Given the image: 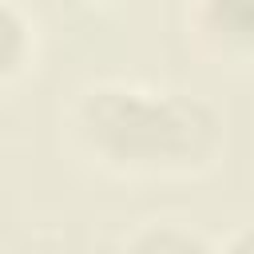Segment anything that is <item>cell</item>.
<instances>
[{
  "label": "cell",
  "mask_w": 254,
  "mask_h": 254,
  "mask_svg": "<svg viewBox=\"0 0 254 254\" xmlns=\"http://www.w3.org/2000/svg\"><path fill=\"white\" fill-rule=\"evenodd\" d=\"M60 135L83 171L115 183H194L226 155V119L206 95L127 75L79 83Z\"/></svg>",
  "instance_id": "6da1fadb"
},
{
  "label": "cell",
  "mask_w": 254,
  "mask_h": 254,
  "mask_svg": "<svg viewBox=\"0 0 254 254\" xmlns=\"http://www.w3.org/2000/svg\"><path fill=\"white\" fill-rule=\"evenodd\" d=\"M183 28L202 60L226 71H254V0H187Z\"/></svg>",
  "instance_id": "7a4b0ae2"
},
{
  "label": "cell",
  "mask_w": 254,
  "mask_h": 254,
  "mask_svg": "<svg viewBox=\"0 0 254 254\" xmlns=\"http://www.w3.org/2000/svg\"><path fill=\"white\" fill-rule=\"evenodd\" d=\"M40 64V24L20 0L0 4V91L16 95V87Z\"/></svg>",
  "instance_id": "3957f363"
},
{
  "label": "cell",
  "mask_w": 254,
  "mask_h": 254,
  "mask_svg": "<svg viewBox=\"0 0 254 254\" xmlns=\"http://www.w3.org/2000/svg\"><path fill=\"white\" fill-rule=\"evenodd\" d=\"M119 250H147V254H190V250H218V234H206L202 226L187 218H143L115 242Z\"/></svg>",
  "instance_id": "277c9868"
},
{
  "label": "cell",
  "mask_w": 254,
  "mask_h": 254,
  "mask_svg": "<svg viewBox=\"0 0 254 254\" xmlns=\"http://www.w3.org/2000/svg\"><path fill=\"white\" fill-rule=\"evenodd\" d=\"M218 250H242V254H250L254 250V222H238L230 234H218Z\"/></svg>",
  "instance_id": "5b68a950"
},
{
  "label": "cell",
  "mask_w": 254,
  "mask_h": 254,
  "mask_svg": "<svg viewBox=\"0 0 254 254\" xmlns=\"http://www.w3.org/2000/svg\"><path fill=\"white\" fill-rule=\"evenodd\" d=\"M87 4H95V8H139V4H151V0H87Z\"/></svg>",
  "instance_id": "8992f818"
}]
</instances>
